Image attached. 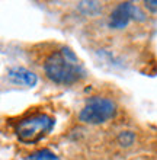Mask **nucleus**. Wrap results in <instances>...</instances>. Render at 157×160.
<instances>
[{"mask_svg": "<svg viewBox=\"0 0 157 160\" xmlns=\"http://www.w3.org/2000/svg\"><path fill=\"white\" fill-rule=\"evenodd\" d=\"M115 141H116V144H118L119 147L128 148V147H131V146H134V143H135V134L130 130H122L116 134Z\"/></svg>", "mask_w": 157, "mask_h": 160, "instance_id": "nucleus-6", "label": "nucleus"}, {"mask_svg": "<svg viewBox=\"0 0 157 160\" xmlns=\"http://www.w3.org/2000/svg\"><path fill=\"white\" fill-rule=\"evenodd\" d=\"M7 77L15 84H21L26 88H34L38 82V77L34 72H31L29 68L22 67V66H15V67L7 68Z\"/></svg>", "mask_w": 157, "mask_h": 160, "instance_id": "nucleus-5", "label": "nucleus"}, {"mask_svg": "<svg viewBox=\"0 0 157 160\" xmlns=\"http://www.w3.org/2000/svg\"><path fill=\"white\" fill-rule=\"evenodd\" d=\"M116 103L106 96H92L86 101L77 118L83 124L101 125L110 121L116 115Z\"/></svg>", "mask_w": 157, "mask_h": 160, "instance_id": "nucleus-3", "label": "nucleus"}, {"mask_svg": "<svg viewBox=\"0 0 157 160\" xmlns=\"http://www.w3.org/2000/svg\"><path fill=\"white\" fill-rule=\"evenodd\" d=\"M144 6L150 12H153V13L157 12V0H147V2H144Z\"/></svg>", "mask_w": 157, "mask_h": 160, "instance_id": "nucleus-8", "label": "nucleus"}, {"mask_svg": "<svg viewBox=\"0 0 157 160\" xmlns=\"http://www.w3.org/2000/svg\"><path fill=\"white\" fill-rule=\"evenodd\" d=\"M41 68L51 83L61 86H71L86 77V70L80 58L66 45H58L50 51L42 58Z\"/></svg>", "mask_w": 157, "mask_h": 160, "instance_id": "nucleus-1", "label": "nucleus"}, {"mask_svg": "<svg viewBox=\"0 0 157 160\" xmlns=\"http://www.w3.org/2000/svg\"><path fill=\"white\" fill-rule=\"evenodd\" d=\"M55 125V119L51 115L37 112L31 114L17 121L15 127V134L17 140L23 144H35L48 135Z\"/></svg>", "mask_w": 157, "mask_h": 160, "instance_id": "nucleus-2", "label": "nucleus"}, {"mask_svg": "<svg viewBox=\"0 0 157 160\" xmlns=\"http://www.w3.org/2000/svg\"><path fill=\"white\" fill-rule=\"evenodd\" d=\"M143 22L145 21V15L138 6L132 4L131 2H124L116 4L109 15V26L112 29H124L127 28L128 23L132 21Z\"/></svg>", "mask_w": 157, "mask_h": 160, "instance_id": "nucleus-4", "label": "nucleus"}, {"mask_svg": "<svg viewBox=\"0 0 157 160\" xmlns=\"http://www.w3.org/2000/svg\"><path fill=\"white\" fill-rule=\"evenodd\" d=\"M25 160H61L60 156H57L54 152L48 150V148H39L37 152L29 153L25 157Z\"/></svg>", "mask_w": 157, "mask_h": 160, "instance_id": "nucleus-7", "label": "nucleus"}]
</instances>
